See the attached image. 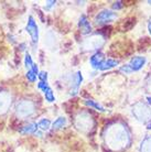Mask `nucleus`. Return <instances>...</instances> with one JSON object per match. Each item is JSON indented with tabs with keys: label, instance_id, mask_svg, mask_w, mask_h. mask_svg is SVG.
<instances>
[{
	"label": "nucleus",
	"instance_id": "29",
	"mask_svg": "<svg viewBox=\"0 0 151 152\" xmlns=\"http://www.w3.org/2000/svg\"><path fill=\"white\" fill-rule=\"evenodd\" d=\"M148 4H151V1H148Z\"/></svg>",
	"mask_w": 151,
	"mask_h": 152
},
{
	"label": "nucleus",
	"instance_id": "24",
	"mask_svg": "<svg viewBox=\"0 0 151 152\" xmlns=\"http://www.w3.org/2000/svg\"><path fill=\"white\" fill-rule=\"evenodd\" d=\"M31 71H32V72L34 73V74H35V75L38 76L39 75V66H38V64H35V63H33V65H32V67H31Z\"/></svg>",
	"mask_w": 151,
	"mask_h": 152
},
{
	"label": "nucleus",
	"instance_id": "6",
	"mask_svg": "<svg viewBox=\"0 0 151 152\" xmlns=\"http://www.w3.org/2000/svg\"><path fill=\"white\" fill-rule=\"evenodd\" d=\"M78 28L83 34H89V33L92 32V26L85 15H81V18H79Z\"/></svg>",
	"mask_w": 151,
	"mask_h": 152
},
{
	"label": "nucleus",
	"instance_id": "10",
	"mask_svg": "<svg viewBox=\"0 0 151 152\" xmlns=\"http://www.w3.org/2000/svg\"><path fill=\"white\" fill-rule=\"evenodd\" d=\"M10 103H11L10 96L8 95V94H6V93H1L0 94V113L7 111Z\"/></svg>",
	"mask_w": 151,
	"mask_h": 152
},
{
	"label": "nucleus",
	"instance_id": "1",
	"mask_svg": "<svg viewBox=\"0 0 151 152\" xmlns=\"http://www.w3.org/2000/svg\"><path fill=\"white\" fill-rule=\"evenodd\" d=\"M117 18V13L113 10H108V9H104L100 12H98L96 17H95V23L102 26V24H106L108 22H111Z\"/></svg>",
	"mask_w": 151,
	"mask_h": 152
},
{
	"label": "nucleus",
	"instance_id": "15",
	"mask_svg": "<svg viewBox=\"0 0 151 152\" xmlns=\"http://www.w3.org/2000/svg\"><path fill=\"white\" fill-rule=\"evenodd\" d=\"M84 104H85L86 106L91 107V108H94V109H96V110H98V111H102V113H104V111H105L104 107H103L102 105H99L98 103H96L95 100H92V99H86V100L84 102Z\"/></svg>",
	"mask_w": 151,
	"mask_h": 152
},
{
	"label": "nucleus",
	"instance_id": "22",
	"mask_svg": "<svg viewBox=\"0 0 151 152\" xmlns=\"http://www.w3.org/2000/svg\"><path fill=\"white\" fill-rule=\"evenodd\" d=\"M119 69H120L121 73H125V74H130V73H132V69H130V66H129L128 64L124 65V66H121Z\"/></svg>",
	"mask_w": 151,
	"mask_h": 152
},
{
	"label": "nucleus",
	"instance_id": "13",
	"mask_svg": "<svg viewBox=\"0 0 151 152\" xmlns=\"http://www.w3.org/2000/svg\"><path fill=\"white\" fill-rule=\"evenodd\" d=\"M65 125H66V118L59 117L52 122V128L54 130H59V129H62Z\"/></svg>",
	"mask_w": 151,
	"mask_h": 152
},
{
	"label": "nucleus",
	"instance_id": "14",
	"mask_svg": "<svg viewBox=\"0 0 151 152\" xmlns=\"http://www.w3.org/2000/svg\"><path fill=\"white\" fill-rule=\"evenodd\" d=\"M140 152H151V137H146L141 142Z\"/></svg>",
	"mask_w": 151,
	"mask_h": 152
},
{
	"label": "nucleus",
	"instance_id": "2",
	"mask_svg": "<svg viewBox=\"0 0 151 152\" xmlns=\"http://www.w3.org/2000/svg\"><path fill=\"white\" fill-rule=\"evenodd\" d=\"M132 114H135V116L137 117L138 120L144 122L150 119L151 109H149V108H148L146 105H144V104L139 103L135 106V109H132Z\"/></svg>",
	"mask_w": 151,
	"mask_h": 152
},
{
	"label": "nucleus",
	"instance_id": "25",
	"mask_svg": "<svg viewBox=\"0 0 151 152\" xmlns=\"http://www.w3.org/2000/svg\"><path fill=\"white\" fill-rule=\"evenodd\" d=\"M54 4H55V1H48L44 9H45V10H49V9H51L52 7H54Z\"/></svg>",
	"mask_w": 151,
	"mask_h": 152
},
{
	"label": "nucleus",
	"instance_id": "7",
	"mask_svg": "<svg viewBox=\"0 0 151 152\" xmlns=\"http://www.w3.org/2000/svg\"><path fill=\"white\" fill-rule=\"evenodd\" d=\"M105 61V56L102 52H96L94 55H92L91 58H89V64L93 69H99L100 65H102L103 62Z\"/></svg>",
	"mask_w": 151,
	"mask_h": 152
},
{
	"label": "nucleus",
	"instance_id": "11",
	"mask_svg": "<svg viewBox=\"0 0 151 152\" xmlns=\"http://www.w3.org/2000/svg\"><path fill=\"white\" fill-rule=\"evenodd\" d=\"M38 129H39L38 124L31 122V124H28V125H26L24 127H22V129H20V133H22V134H30V133H33V134H35V132L38 131Z\"/></svg>",
	"mask_w": 151,
	"mask_h": 152
},
{
	"label": "nucleus",
	"instance_id": "18",
	"mask_svg": "<svg viewBox=\"0 0 151 152\" xmlns=\"http://www.w3.org/2000/svg\"><path fill=\"white\" fill-rule=\"evenodd\" d=\"M24 65H26V69H30L33 65V61H32V57L29 53H26V56H24Z\"/></svg>",
	"mask_w": 151,
	"mask_h": 152
},
{
	"label": "nucleus",
	"instance_id": "5",
	"mask_svg": "<svg viewBox=\"0 0 151 152\" xmlns=\"http://www.w3.org/2000/svg\"><path fill=\"white\" fill-rule=\"evenodd\" d=\"M146 63H147V58L144 56H133L128 65L132 69V72H138L146 65Z\"/></svg>",
	"mask_w": 151,
	"mask_h": 152
},
{
	"label": "nucleus",
	"instance_id": "3",
	"mask_svg": "<svg viewBox=\"0 0 151 152\" xmlns=\"http://www.w3.org/2000/svg\"><path fill=\"white\" fill-rule=\"evenodd\" d=\"M26 31L29 33L31 40L33 42V44H37L39 41V28L37 26V23L34 21V18L32 15H30L28 18V22L26 26Z\"/></svg>",
	"mask_w": 151,
	"mask_h": 152
},
{
	"label": "nucleus",
	"instance_id": "23",
	"mask_svg": "<svg viewBox=\"0 0 151 152\" xmlns=\"http://www.w3.org/2000/svg\"><path fill=\"white\" fill-rule=\"evenodd\" d=\"M122 7H124V4H122L121 1H116V2H114V4H113L114 10H120Z\"/></svg>",
	"mask_w": 151,
	"mask_h": 152
},
{
	"label": "nucleus",
	"instance_id": "28",
	"mask_svg": "<svg viewBox=\"0 0 151 152\" xmlns=\"http://www.w3.org/2000/svg\"><path fill=\"white\" fill-rule=\"evenodd\" d=\"M147 102H148V104L151 106V97H147Z\"/></svg>",
	"mask_w": 151,
	"mask_h": 152
},
{
	"label": "nucleus",
	"instance_id": "12",
	"mask_svg": "<svg viewBox=\"0 0 151 152\" xmlns=\"http://www.w3.org/2000/svg\"><path fill=\"white\" fill-rule=\"evenodd\" d=\"M119 62L116 61V60H113V58H107L105 61L103 62L100 67H99V71H108L110 69H114L118 65Z\"/></svg>",
	"mask_w": 151,
	"mask_h": 152
},
{
	"label": "nucleus",
	"instance_id": "26",
	"mask_svg": "<svg viewBox=\"0 0 151 152\" xmlns=\"http://www.w3.org/2000/svg\"><path fill=\"white\" fill-rule=\"evenodd\" d=\"M148 31H149V33L151 35V19L149 20V22H148Z\"/></svg>",
	"mask_w": 151,
	"mask_h": 152
},
{
	"label": "nucleus",
	"instance_id": "17",
	"mask_svg": "<svg viewBox=\"0 0 151 152\" xmlns=\"http://www.w3.org/2000/svg\"><path fill=\"white\" fill-rule=\"evenodd\" d=\"M44 97H45V100L48 103H53L55 100V96H54V93H53V89L51 87H49L44 93Z\"/></svg>",
	"mask_w": 151,
	"mask_h": 152
},
{
	"label": "nucleus",
	"instance_id": "9",
	"mask_svg": "<svg viewBox=\"0 0 151 152\" xmlns=\"http://www.w3.org/2000/svg\"><path fill=\"white\" fill-rule=\"evenodd\" d=\"M83 82V75L81 72H76V74L74 75V80H73L72 88H71V95H76L78 87L81 86V84Z\"/></svg>",
	"mask_w": 151,
	"mask_h": 152
},
{
	"label": "nucleus",
	"instance_id": "4",
	"mask_svg": "<svg viewBox=\"0 0 151 152\" xmlns=\"http://www.w3.org/2000/svg\"><path fill=\"white\" fill-rule=\"evenodd\" d=\"M33 110V105L30 102H21L17 105V115L22 118L30 116Z\"/></svg>",
	"mask_w": 151,
	"mask_h": 152
},
{
	"label": "nucleus",
	"instance_id": "27",
	"mask_svg": "<svg viewBox=\"0 0 151 152\" xmlns=\"http://www.w3.org/2000/svg\"><path fill=\"white\" fill-rule=\"evenodd\" d=\"M147 129L148 130H151V121H149L147 124Z\"/></svg>",
	"mask_w": 151,
	"mask_h": 152
},
{
	"label": "nucleus",
	"instance_id": "8",
	"mask_svg": "<svg viewBox=\"0 0 151 152\" xmlns=\"http://www.w3.org/2000/svg\"><path fill=\"white\" fill-rule=\"evenodd\" d=\"M104 44V40L103 38H98V37H92L88 38L84 46L87 48V50H93V49H99V46H102Z\"/></svg>",
	"mask_w": 151,
	"mask_h": 152
},
{
	"label": "nucleus",
	"instance_id": "20",
	"mask_svg": "<svg viewBox=\"0 0 151 152\" xmlns=\"http://www.w3.org/2000/svg\"><path fill=\"white\" fill-rule=\"evenodd\" d=\"M49 87L50 86H49V84H48V82H41V80H40V82L38 83V88L39 89H41L43 93H44Z\"/></svg>",
	"mask_w": 151,
	"mask_h": 152
},
{
	"label": "nucleus",
	"instance_id": "19",
	"mask_svg": "<svg viewBox=\"0 0 151 152\" xmlns=\"http://www.w3.org/2000/svg\"><path fill=\"white\" fill-rule=\"evenodd\" d=\"M26 77L30 83H34V82L37 80V75H35L31 69H28V72L26 73Z\"/></svg>",
	"mask_w": 151,
	"mask_h": 152
},
{
	"label": "nucleus",
	"instance_id": "21",
	"mask_svg": "<svg viewBox=\"0 0 151 152\" xmlns=\"http://www.w3.org/2000/svg\"><path fill=\"white\" fill-rule=\"evenodd\" d=\"M38 77L41 82H46V80H48V73L44 72V71H41V72L39 73Z\"/></svg>",
	"mask_w": 151,
	"mask_h": 152
},
{
	"label": "nucleus",
	"instance_id": "16",
	"mask_svg": "<svg viewBox=\"0 0 151 152\" xmlns=\"http://www.w3.org/2000/svg\"><path fill=\"white\" fill-rule=\"evenodd\" d=\"M38 127H39V129L43 130V131H46V130L50 129V127H52V124H51V121H50L49 119L43 118V119H41V120L38 122Z\"/></svg>",
	"mask_w": 151,
	"mask_h": 152
}]
</instances>
